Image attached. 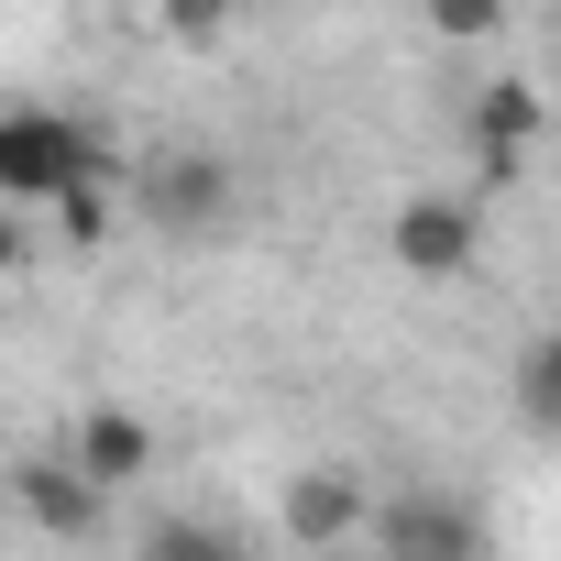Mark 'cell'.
Listing matches in <instances>:
<instances>
[{
    "label": "cell",
    "instance_id": "obj_1",
    "mask_svg": "<svg viewBox=\"0 0 561 561\" xmlns=\"http://www.w3.org/2000/svg\"><path fill=\"white\" fill-rule=\"evenodd\" d=\"M100 165H111V154H100L89 122L34 111V100L0 111V198H12V209H45L56 187H78V176H100Z\"/></svg>",
    "mask_w": 561,
    "mask_h": 561
},
{
    "label": "cell",
    "instance_id": "obj_2",
    "mask_svg": "<svg viewBox=\"0 0 561 561\" xmlns=\"http://www.w3.org/2000/svg\"><path fill=\"white\" fill-rule=\"evenodd\" d=\"M133 209H144L165 242H198V231L231 209V165H220V154H198V144H165V154H144V165H133Z\"/></svg>",
    "mask_w": 561,
    "mask_h": 561
},
{
    "label": "cell",
    "instance_id": "obj_3",
    "mask_svg": "<svg viewBox=\"0 0 561 561\" xmlns=\"http://www.w3.org/2000/svg\"><path fill=\"white\" fill-rule=\"evenodd\" d=\"M473 242H484V209L451 198V187H430V198H408V209L386 220V253H397L408 275H462Z\"/></svg>",
    "mask_w": 561,
    "mask_h": 561
},
{
    "label": "cell",
    "instance_id": "obj_4",
    "mask_svg": "<svg viewBox=\"0 0 561 561\" xmlns=\"http://www.w3.org/2000/svg\"><path fill=\"white\" fill-rule=\"evenodd\" d=\"M364 528L386 539V561H484V528H473V506H451V495L364 506Z\"/></svg>",
    "mask_w": 561,
    "mask_h": 561
},
{
    "label": "cell",
    "instance_id": "obj_5",
    "mask_svg": "<svg viewBox=\"0 0 561 561\" xmlns=\"http://www.w3.org/2000/svg\"><path fill=\"white\" fill-rule=\"evenodd\" d=\"M12 495H23V517H34L45 539H89V528L111 517V495H100V484H89V473H78L67 451H45V462H23V473H12Z\"/></svg>",
    "mask_w": 561,
    "mask_h": 561
},
{
    "label": "cell",
    "instance_id": "obj_6",
    "mask_svg": "<svg viewBox=\"0 0 561 561\" xmlns=\"http://www.w3.org/2000/svg\"><path fill=\"white\" fill-rule=\"evenodd\" d=\"M67 462H78L100 495H133V484H144V462H154V430H144L133 408H89V419H78V440H67Z\"/></svg>",
    "mask_w": 561,
    "mask_h": 561
},
{
    "label": "cell",
    "instance_id": "obj_7",
    "mask_svg": "<svg viewBox=\"0 0 561 561\" xmlns=\"http://www.w3.org/2000/svg\"><path fill=\"white\" fill-rule=\"evenodd\" d=\"M364 506H375V495H364V473L320 462V473H298V484H287V539H298V550H331V539H353V528H364Z\"/></svg>",
    "mask_w": 561,
    "mask_h": 561
},
{
    "label": "cell",
    "instance_id": "obj_8",
    "mask_svg": "<svg viewBox=\"0 0 561 561\" xmlns=\"http://www.w3.org/2000/svg\"><path fill=\"white\" fill-rule=\"evenodd\" d=\"M528 144H539V100H528L517 78H495V89L473 100V154H484L495 176H517V165H528Z\"/></svg>",
    "mask_w": 561,
    "mask_h": 561
},
{
    "label": "cell",
    "instance_id": "obj_9",
    "mask_svg": "<svg viewBox=\"0 0 561 561\" xmlns=\"http://www.w3.org/2000/svg\"><path fill=\"white\" fill-rule=\"evenodd\" d=\"M133 561H242V539H231V528H209V517H154Z\"/></svg>",
    "mask_w": 561,
    "mask_h": 561
},
{
    "label": "cell",
    "instance_id": "obj_10",
    "mask_svg": "<svg viewBox=\"0 0 561 561\" xmlns=\"http://www.w3.org/2000/svg\"><path fill=\"white\" fill-rule=\"evenodd\" d=\"M517 430H561V342H539L517 364Z\"/></svg>",
    "mask_w": 561,
    "mask_h": 561
},
{
    "label": "cell",
    "instance_id": "obj_11",
    "mask_svg": "<svg viewBox=\"0 0 561 561\" xmlns=\"http://www.w3.org/2000/svg\"><path fill=\"white\" fill-rule=\"evenodd\" d=\"M231 12H242V0H154V23H165L176 45H209V34H231Z\"/></svg>",
    "mask_w": 561,
    "mask_h": 561
},
{
    "label": "cell",
    "instance_id": "obj_12",
    "mask_svg": "<svg viewBox=\"0 0 561 561\" xmlns=\"http://www.w3.org/2000/svg\"><path fill=\"white\" fill-rule=\"evenodd\" d=\"M430 34H451V45H484V34H506V0H430Z\"/></svg>",
    "mask_w": 561,
    "mask_h": 561
},
{
    "label": "cell",
    "instance_id": "obj_13",
    "mask_svg": "<svg viewBox=\"0 0 561 561\" xmlns=\"http://www.w3.org/2000/svg\"><path fill=\"white\" fill-rule=\"evenodd\" d=\"M23 253H34V209H12V198H0V287L23 275Z\"/></svg>",
    "mask_w": 561,
    "mask_h": 561
}]
</instances>
